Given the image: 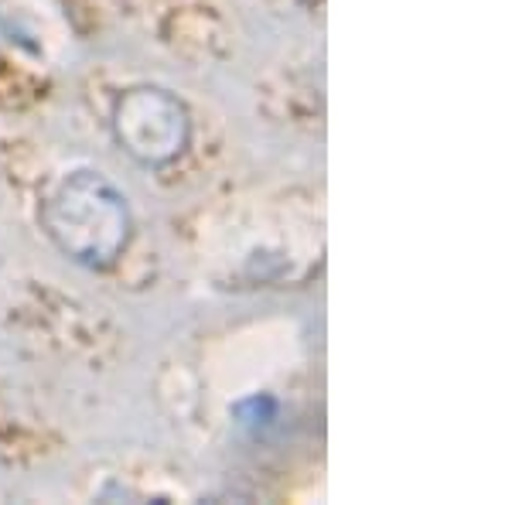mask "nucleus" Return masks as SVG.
I'll use <instances>...</instances> for the list:
<instances>
[{
    "label": "nucleus",
    "instance_id": "nucleus-1",
    "mask_svg": "<svg viewBox=\"0 0 512 505\" xmlns=\"http://www.w3.org/2000/svg\"><path fill=\"white\" fill-rule=\"evenodd\" d=\"M41 226L59 253L86 270H110L134 233L130 205L99 171H69L48 188Z\"/></svg>",
    "mask_w": 512,
    "mask_h": 505
},
{
    "label": "nucleus",
    "instance_id": "nucleus-2",
    "mask_svg": "<svg viewBox=\"0 0 512 505\" xmlns=\"http://www.w3.org/2000/svg\"><path fill=\"white\" fill-rule=\"evenodd\" d=\"M113 137L147 168H164L185 154L192 117L185 103L158 86H134L113 103Z\"/></svg>",
    "mask_w": 512,
    "mask_h": 505
}]
</instances>
